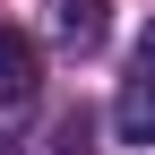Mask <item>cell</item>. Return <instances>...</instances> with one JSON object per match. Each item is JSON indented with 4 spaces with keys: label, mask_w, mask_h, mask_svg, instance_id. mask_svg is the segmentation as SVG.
I'll use <instances>...</instances> for the list:
<instances>
[{
    "label": "cell",
    "mask_w": 155,
    "mask_h": 155,
    "mask_svg": "<svg viewBox=\"0 0 155 155\" xmlns=\"http://www.w3.org/2000/svg\"><path fill=\"white\" fill-rule=\"evenodd\" d=\"M35 86H43L35 35H26V26H0V104H9V112H26V104H35Z\"/></svg>",
    "instance_id": "1"
},
{
    "label": "cell",
    "mask_w": 155,
    "mask_h": 155,
    "mask_svg": "<svg viewBox=\"0 0 155 155\" xmlns=\"http://www.w3.org/2000/svg\"><path fill=\"white\" fill-rule=\"evenodd\" d=\"M0 155H9V147H0Z\"/></svg>",
    "instance_id": "5"
},
{
    "label": "cell",
    "mask_w": 155,
    "mask_h": 155,
    "mask_svg": "<svg viewBox=\"0 0 155 155\" xmlns=\"http://www.w3.org/2000/svg\"><path fill=\"white\" fill-rule=\"evenodd\" d=\"M138 69H155V26H147V43H138Z\"/></svg>",
    "instance_id": "4"
},
{
    "label": "cell",
    "mask_w": 155,
    "mask_h": 155,
    "mask_svg": "<svg viewBox=\"0 0 155 155\" xmlns=\"http://www.w3.org/2000/svg\"><path fill=\"white\" fill-rule=\"evenodd\" d=\"M52 9H61V43H69V52H104L112 0H52Z\"/></svg>",
    "instance_id": "2"
},
{
    "label": "cell",
    "mask_w": 155,
    "mask_h": 155,
    "mask_svg": "<svg viewBox=\"0 0 155 155\" xmlns=\"http://www.w3.org/2000/svg\"><path fill=\"white\" fill-rule=\"evenodd\" d=\"M112 121H121V138H129V147H155V78H147V69H138V78L121 86Z\"/></svg>",
    "instance_id": "3"
}]
</instances>
